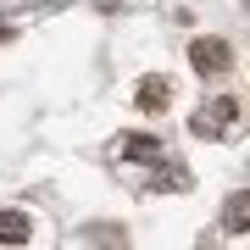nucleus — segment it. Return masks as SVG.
I'll return each mask as SVG.
<instances>
[{
  "instance_id": "1",
  "label": "nucleus",
  "mask_w": 250,
  "mask_h": 250,
  "mask_svg": "<svg viewBox=\"0 0 250 250\" xmlns=\"http://www.w3.org/2000/svg\"><path fill=\"white\" fill-rule=\"evenodd\" d=\"M189 62H195V72L217 78V72L233 67V45H228V39H195V45H189Z\"/></svg>"
},
{
  "instance_id": "2",
  "label": "nucleus",
  "mask_w": 250,
  "mask_h": 250,
  "mask_svg": "<svg viewBox=\"0 0 250 250\" xmlns=\"http://www.w3.org/2000/svg\"><path fill=\"white\" fill-rule=\"evenodd\" d=\"M233 117H239V100H228V95H223L211 111H200V117H195V134H200V139H217V128L233 123Z\"/></svg>"
},
{
  "instance_id": "3",
  "label": "nucleus",
  "mask_w": 250,
  "mask_h": 250,
  "mask_svg": "<svg viewBox=\"0 0 250 250\" xmlns=\"http://www.w3.org/2000/svg\"><path fill=\"white\" fill-rule=\"evenodd\" d=\"M0 245H28V211H0Z\"/></svg>"
},
{
  "instance_id": "4",
  "label": "nucleus",
  "mask_w": 250,
  "mask_h": 250,
  "mask_svg": "<svg viewBox=\"0 0 250 250\" xmlns=\"http://www.w3.org/2000/svg\"><path fill=\"white\" fill-rule=\"evenodd\" d=\"M139 106L145 111H167V78H139Z\"/></svg>"
},
{
  "instance_id": "5",
  "label": "nucleus",
  "mask_w": 250,
  "mask_h": 250,
  "mask_svg": "<svg viewBox=\"0 0 250 250\" xmlns=\"http://www.w3.org/2000/svg\"><path fill=\"white\" fill-rule=\"evenodd\" d=\"M245 217H250V195L239 189V195L228 200V223H233V228H245Z\"/></svg>"
}]
</instances>
